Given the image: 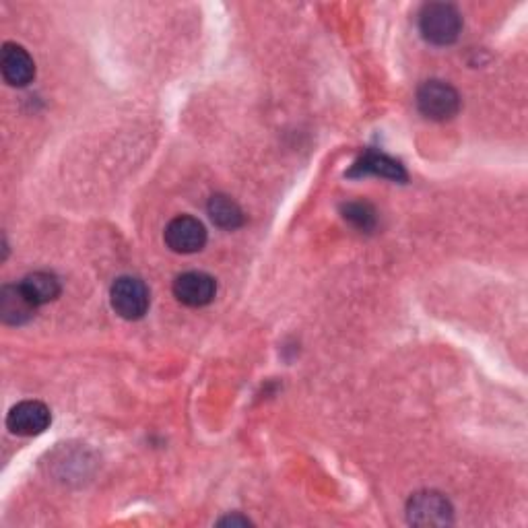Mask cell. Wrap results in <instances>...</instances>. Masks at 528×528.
<instances>
[{"instance_id": "11", "label": "cell", "mask_w": 528, "mask_h": 528, "mask_svg": "<svg viewBox=\"0 0 528 528\" xmlns=\"http://www.w3.org/2000/svg\"><path fill=\"white\" fill-rule=\"evenodd\" d=\"M21 287L25 289V293L31 297V302L36 306L50 304L60 295V281L56 279V275L46 273V271L27 275L21 281Z\"/></svg>"}, {"instance_id": "7", "label": "cell", "mask_w": 528, "mask_h": 528, "mask_svg": "<svg viewBox=\"0 0 528 528\" xmlns=\"http://www.w3.org/2000/svg\"><path fill=\"white\" fill-rule=\"evenodd\" d=\"M174 295L178 302L190 308L209 306L217 295V283L211 275L201 271H190L174 281Z\"/></svg>"}, {"instance_id": "2", "label": "cell", "mask_w": 528, "mask_h": 528, "mask_svg": "<svg viewBox=\"0 0 528 528\" xmlns=\"http://www.w3.org/2000/svg\"><path fill=\"white\" fill-rule=\"evenodd\" d=\"M419 112L436 122L450 120L460 110V95L444 81H425L417 91Z\"/></svg>"}, {"instance_id": "14", "label": "cell", "mask_w": 528, "mask_h": 528, "mask_svg": "<svg viewBox=\"0 0 528 528\" xmlns=\"http://www.w3.org/2000/svg\"><path fill=\"white\" fill-rule=\"evenodd\" d=\"M219 524H244V526H246V524H250V522H248L246 518H238V516H234V518H231V516H229V518L221 520Z\"/></svg>"}, {"instance_id": "5", "label": "cell", "mask_w": 528, "mask_h": 528, "mask_svg": "<svg viewBox=\"0 0 528 528\" xmlns=\"http://www.w3.org/2000/svg\"><path fill=\"white\" fill-rule=\"evenodd\" d=\"M409 522L417 526H442L452 522V506L442 493L421 491L415 493L407 506Z\"/></svg>"}, {"instance_id": "13", "label": "cell", "mask_w": 528, "mask_h": 528, "mask_svg": "<svg viewBox=\"0 0 528 528\" xmlns=\"http://www.w3.org/2000/svg\"><path fill=\"white\" fill-rule=\"evenodd\" d=\"M345 219H349L359 229H372L376 223V213L366 203H351L345 207Z\"/></svg>"}, {"instance_id": "3", "label": "cell", "mask_w": 528, "mask_h": 528, "mask_svg": "<svg viewBox=\"0 0 528 528\" xmlns=\"http://www.w3.org/2000/svg\"><path fill=\"white\" fill-rule=\"evenodd\" d=\"M110 302L114 312L124 320H139L147 314L151 297L147 285L137 277H120L112 285Z\"/></svg>"}, {"instance_id": "10", "label": "cell", "mask_w": 528, "mask_h": 528, "mask_svg": "<svg viewBox=\"0 0 528 528\" xmlns=\"http://www.w3.org/2000/svg\"><path fill=\"white\" fill-rule=\"evenodd\" d=\"M351 178H361V176H380V178H388V180H396V182H405L407 180V172L403 165L384 155V153H376V151H368L363 155L349 172Z\"/></svg>"}, {"instance_id": "4", "label": "cell", "mask_w": 528, "mask_h": 528, "mask_svg": "<svg viewBox=\"0 0 528 528\" xmlns=\"http://www.w3.org/2000/svg\"><path fill=\"white\" fill-rule=\"evenodd\" d=\"M165 244L178 254H194L207 244V229L196 217L180 215L165 227Z\"/></svg>"}, {"instance_id": "1", "label": "cell", "mask_w": 528, "mask_h": 528, "mask_svg": "<svg viewBox=\"0 0 528 528\" xmlns=\"http://www.w3.org/2000/svg\"><path fill=\"white\" fill-rule=\"evenodd\" d=\"M462 17L448 3H429L419 13V31L425 42L434 46H450L458 40Z\"/></svg>"}, {"instance_id": "12", "label": "cell", "mask_w": 528, "mask_h": 528, "mask_svg": "<svg viewBox=\"0 0 528 528\" xmlns=\"http://www.w3.org/2000/svg\"><path fill=\"white\" fill-rule=\"evenodd\" d=\"M209 217L215 225L223 229H236L244 223V213L240 205L225 194H215L209 201Z\"/></svg>"}, {"instance_id": "6", "label": "cell", "mask_w": 528, "mask_h": 528, "mask_svg": "<svg viewBox=\"0 0 528 528\" xmlns=\"http://www.w3.org/2000/svg\"><path fill=\"white\" fill-rule=\"evenodd\" d=\"M52 423L50 409L40 401H23L15 405L7 415V427L15 436H40Z\"/></svg>"}, {"instance_id": "9", "label": "cell", "mask_w": 528, "mask_h": 528, "mask_svg": "<svg viewBox=\"0 0 528 528\" xmlns=\"http://www.w3.org/2000/svg\"><path fill=\"white\" fill-rule=\"evenodd\" d=\"M36 304L31 302V297L19 285H5L0 291V318L5 324H25L36 314Z\"/></svg>"}, {"instance_id": "8", "label": "cell", "mask_w": 528, "mask_h": 528, "mask_svg": "<svg viewBox=\"0 0 528 528\" xmlns=\"http://www.w3.org/2000/svg\"><path fill=\"white\" fill-rule=\"evenodd\" d=\"M0 71L9 85L27 87L36 77V62L23 46L7 42L0 52Z\"/></svg>"}]
</instances>
